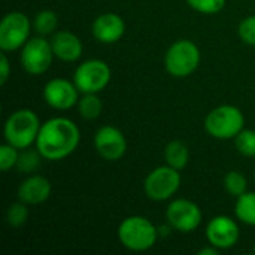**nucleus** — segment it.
<instances>
[{"instance_id":"3","label":"nucleus","mask_w":255,"mask_h":255,"mask_svg":"<svg viewBox=\"0 0 255 255\" xmlns=\"http://www.w3.org/2000/svg\"><path fill=\"white\" fill-rule=\"evenodd\" d=\"M118 239L128 251L143 253L155 245L158 230L146 217L131 215L124 218L118 226Z\"/></svg>"},{"instance_id":"1","label":"nucleus","mask_w":255,"mask_h":255,"mask_svg":"<svg viewBox=\"0 0 255 255\" xmlns=\"http://www.w3.org/2000/svg\"><path fill=\"white\" fill-rule=\"evenodd\" d=\"M79 140L81 131L76 123L66 117H54L42 123L36 139V149L42 158L60 161L76 151Z\"/></svg>"},{"instance_id":"31","label":"nucleus","mask_w":255,"mask_h":255,"mask_svg":"<svg viewBox=\"0 0 255 255\" xmlns=\"http://www.w3.org/2000/svg\"><path fill=\"white\" fill-rule=\"evenodd\" d=\"M254 181H255V170H254Z\"/></svg>"},{"instance_id":"8","label":"nucleus","mask_w":255,"mask_h":255,"mask_svg":"<svg viewBox=\"0 0 255 255\" xmlns=\"http://www.w3.org/2000/svg\"><path fill=\"white\" fill-rule=\"evenodd\" d=\"M31 28L33 22L25 13L19 10L7 12L0 22V49L4 52L21 49L30 39Z\"/></svg>"},{"instance_id":"30","label":"nucleus","mask_w":255,"mask_h":255,"mask_svg":"<svg viewBox=\"0 0 255 255\" xmlns=\"http://www.w3.org/2000/svg\"><path fill=\"white\" fill-rule=\"evenodd\" d=\"M253 251H254V254H255V244H254V248H253Z\"/></svg>"},{"instance_id":"4","label":"nucleus","mask_w":255,"mask_h":255,"mask_svg":"<svg viewBox=\"0 0 255 255\" xmlns=\"http://www.w3.org/2000/svg\"><path fill=\"white\" fill-rule=\"evenodd\" d=\"M200 60L199 46L190 39H179L166 51L164 69L173 78H187L197 70Z\"/></svg>"},{"instance_id":"21","label":"nucleus","mask_w":255,"mask_h":255,"mask_svg":"<svg viewBox=\"0 0 255 255\" xmlns=\"http://www.w3.org/2000/svg\"><path fill=\"white\" fill-rule=\"evenodd\" d=\"M224 188L230 196L238 199L239 196L248 191V181L244 173L238 170H232L224 176Z\"/></svg>"},{"instance_id":"29","label":"nucleus","mask_w":255,"mask_h":255,"mask_svg":"<svg viewBox=\"0 0 255 255\" xmlns=\"http://www.w3.org/2000/svg\"><path fill=\"white\" fill-rule=\"evenodd\" d=\"M220 250L218 248H215L214 245H211L209 244V247H206V248H202V250H199L197 251V254L199 255H220Z\"/></svg>"},{"instance_id":"16","label":"nucleus","mask_w":255,"mask_h":255,"mask_svg":"<svg viewBox=\"0 0 255 255\" xmlns=\"http://www.w3.org/2000/svg\"><path fill=\"white\" fill-rule=\"evenodd\" d=\"M51 182L42 175L27 176L18 187V200L25 205H40L51 196Z\"/></svg>"},{"instance_id":"9","label":"nucleus","mask_w":255,"mask_h":255,"mask_svg":"<svg viewBox=\"0 0 255 255\" xmlns=\"http://www.w3.org/2000/svg\"><path fill=\"white\" fill-rule=\"evenodd\" d=\"M55 55L51 46V40L39 34L30 37L25 42V45L21 48V54H19L22 69L28 75H34V76L45 73L51 67Z\"/></svg>"},{"instance_id":"23","label":"nucleus","mask_w":255,"mask_h":255,"mask_svg":"<svg viewBox=\"0 0 255 255\" xmlns=\"http://www.w3.org/2000/svg\"><path fill=\"white\" fill-rule=\"evenodd\" d=\"M235 145L238 152H241L244 157L255 158V130L244 128L235 137Z\"/></svg>"},{"instance_id":"19","label":"nucleus","mask_w":255,"mask_h":255,"mask_svg":"<svg viewBox=\"0 0 255 255\" xmlns=\"http://www.w3.org/2000/svg\"><path fill=\"white\" fill-rule=\"evenodd\" d=\"M33 30L39 36H52L58 30V15L51 9H43L33 18Z\"/></svg>"},{"instance_id":"24","label":"nucleus","mask_w":255,"mask_h":255,"mask_svg":"<svg viewBox=\"0 0 255 255\" xmlns=\"http://www.w3.org/2000/svg\"><path fill=\"white\" fill-rule=\"evenodd\" d=\"M185 1L193 10L205 15H214L221 12L227 3V0H185Z\"/></svg>"},{"instance_id":"25","label":"nucleus","mask_w":255,"mask_h":255,"mask_svg":"<svg viewBox=\"0 0 255 255\" xmlns=\"http://www.w3.org/2000/svg\"><path fill=\"white\" fill-rule=\"evenodd\" d=\"M19 158V149L9 145L7 142L0 146V169L1 172H9L10 169L16 167Z\"/></svg>"},{"instance_id":"27","label":"nucleus","mask_w":255,"mask_h":255,"mask_svg":"<svg viewBox=\"0 0 255 255\" xmlns=\"http://www.w3.org/2000/svg\"><path fill=\"white\" fill-rule=\"evenodd\" d=\"M238 34L244 43L255 46V15H250L239 22Z\"/></svg>"},{"instance_id":"22","label":"nucleus","mask_w":255,"mask_h":255,"mask_svg":"<svg viewBox=\"0 0 255 255\" xmlns=\"http://www.w3.org/2000/svg\"><path fill=\"white\" fill-rule=\"evenodd\" d=\"M28 220V209H27V205L24 202H16V203H12L7 211H6V223L13 227V229H18V227H22Z\"/></svg>"},{"instance_id":"11","label":"nucleus","mask_w":255,"mask_h":255,"mask_svg":"<svg viewBox=\"0 0 255 255\" xmlns=\"http://www.w3.org/2000/svg\"><path fill=\"white\" fill-rule=\"evenodd\" d=\"M81 91L73 81L64 78H54L43 87L42 96L45 103L57 111H69L78 105Z\"/></svg>"},{"instance_id":"7","label":"nucleus","mask_w":255,"mask_h":255,"mask_svg":"<svg viewBox=\"0 0 255 255\" xmlns=\"http://www.w3.org/2000/svg\"><path fill=\"white\" fill-rule=\"evenodd\" d=\"M111 79L112 70L109 64L99 58L85 60L73 73V82L81 94H99L109 85Z\"/></svg>"},{"instance_id":"5","label":"nucleus","mask_w":255,"mask_h":255,"mask_svg":"<svg viewBox=\"0 0 255 255\" xmlns=\"http://www.w3.org/2000/svg\"><path fill=\"white\" fill-rule=\"evenodd\" d=\"M245 127L242 111L233 105H221L212 109L205 118V128L209 136L218 140L235 139Z\"/></svg>"},{"instance_id":"28","label":"nucleus","mask_w":255,"mask_h":255,"mask_svg":"<svg viewBox=\"0 0 255 255\" xmlns=\"http://www.w3.org/2000/svg\"><path fill=\"white\" fill-rule=\"evenodd\" d=\"M9 76H10V63H9L6 52L3 51L0 55V84L4 85L7 82Z\"/></svg>"},{"instance_id":"13","label":"nucleus","mask_w":255,"mask_h":255,"mask_svg":"<svg viewBox=\"0 0 255 255\" xmlns=\"http://www.w3.org/2000/svg\"><path fill=\"white\" fill-rule=\"evenodd\" d=\"M94 148L103 160L118 161L127 151V139L120 128L103 126L94 134Z\"/></svg>"},{"instance_id":"6","label":"nucleus","mask_w":255,"mask_h":255,"mask_svg":"<svg viewBox=\"0 0 255 255\" xmlns=\"http://www.w3.org/2000/svg\"><path fill=\"white\" fill-rule=\"evenodd\" d=\"M181 182V170L164 164L155 167L146 175L143 181V191L152 202H166L179 191Z\"/></svg>"},{"instance_id":"20","label":"nucleus","mask_w":255,"mask_h":255,"mask_svg":"<svg viewBox=\"0 0 255 255\" xmlns=\"http://www.w3.org/2000/svg\"><path fill=\"white\" fill-rule=\"evenodd\" d=\"M76 106L84 120H96L103 112V103L97 94H82Z\"/></svg>"},{"instance_id":"12","label":"nucleus","mask_w":255,"mask_h":255,"mask_svg":"<svg viewBox=\"0 0 255 255\" xmlns=\"http://www.w3.org/2000/svg\"><path fill=\"white\" fill-rule=\"evenodd\" d=\"M206 239L220 251L236 247L241 239V229L238 221L227 215L214 217L206 226Z\"/></svg>"},{"instance_id":"15","label":"nucleus","mask_w":255,"mask_h":255,"mask_svg":"<svg viewBox=\"0 0 255 255\" xmlns=\"http://www.w3.org/2000/svg\"><path fill=\"white\" fill-rule=\"evenodd\" d=\"M49 40L55 58L64 63H75L82 57L84 45L75 33L67 30H57Z\"/></svg>"},{"instance_id":"26","label":"nucleus","mask_w":255,"mask_h":255,"mask_svg":"<svg viewBox=\"0 0 255 255\" xmlns=\"http://www.w3.org/2000/svg\"><path fill=\"white\" fill-rule=\"evenodd\" d=\"M39 158H42V155L39 154L37 149H36V152L34 151L24 149V152L19 154L16 169L19 172H22V173H33L39 167V164H40V160Z\"/></svg>"},{"instance_id":"18","label":"nucleus","mask_w":255,"mask_h":255,"mask_svg":"<svg viewBox=\"0 0 255 255\" xmlns=\"http://www.w3.org/2000/svg\"><path fill=\"white\" fill-rule=\"evenodd\" d=\"M235 215L241 223L255 227V191H247L236 199Z\"/></svg>"},{"instance_id":"14","label":"nucleus","mask_w":255,"mask_h":255,"mask_svg":"<svg viewBox=\"0 0 255 255\" xmlns=\"http://www.w3.org/2000/svg\"><path fill=\"white\" fill-rule=\"evenodd\" d=\"M126 33V22L124 19L115 12H105L100 13L91 25V34L96 40L105 45L117 43L123 39Z\"/></svg>"},{"instance_id":"2","label":"nucleus","mask_w":255,"mask_h":255,"mask_svg":"<svg viewBox=\"0 0 255 255\" xmlns=\"http://www.w3.org/2000/svg\"><path fill=\"white\" fill-rule=\"evenodd\" d=\"M40 126L42 123L34 111L28 108L16 109L7 117L4 123V140L16 149L24 151L36 143Z\"/></svg>"},{"instance_id":"17","label":"nucleus","mask_w":255,"mask_h":255,"mask_svg":"<svg viewBox=\"0 0 255 255\" xmlns=\"http://www.w3.org/2000/svg\"><path fill=\"white\" fill-rule=\"evenodd\" d=\"M164 161L170 167L176 170H182L187 167L190 161V149L188 145L182 140H172L164 148Z\"/></svg>"},{"instance_id":"10","label":"nucleus","mask_w":255,"mask_h":255,"mask_svg":"<svg viewBox=\"0 0 255 255\" xmlns=\"http://www.w3.org/2000/svg\"><path fill=\"white\" fill-rule=\"evenodd\" d=\"M166 220L173 230L179 233H191L202 224L203 214L197 203L188 199H175L166 209Z\"/></svg>"}]
</instances>
